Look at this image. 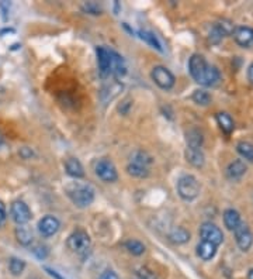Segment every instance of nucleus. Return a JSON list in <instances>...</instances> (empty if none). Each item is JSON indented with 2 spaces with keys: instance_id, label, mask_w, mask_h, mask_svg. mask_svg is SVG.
Here are the masks:
<instances>
[{
  "instance_id": "f257e3e1",
  "label": "nucleus",
  "mask_w": 253,
  "mask_h": 279,
  "mask_svg": "<svg viewBox=\"0 0 253 279\" xmlns=\"http://www.w3.org/2000/svg\"><path fill=\"white\" fill-rule=\"evenodd\" d=\"M189 72L198 85L205 86V87L217 85L219 81V72L217 68L210 65L204 57L200 54H194L190 58Z\"/></svg>"
},
{
  "instance_id": "f03ea898",
  "label": "nucleus",
  "mask_w": 253,
  "mask_h": 279,
  "mask_svg": "<svg viewBox=\"0 0 253 279\" xmlns=\"http://www.w3.org/2000/svg\"><path fill=\"white\" fill-rule=\"evenodd\" d=\"M66 193L69 196V199L72 200L73 205H76L80 209L89 207L93 200H95V191L83 183H72L66 188Z\"/></svg>"
},
{
  "instance_id": "7ed1b4c3",
  "label": "nucleus",
  "mask_w": 253,
  "mask_h": 279,
  "mask_svg": "<svg viewBox=\"0 0 253 279\" xmlns=\"http://www.w3.org/2000/svg\"><path fill=\"white\" fill-rule=\"evenodd\" d=\"M201 191L200 182L193 175H183L177 181V193L183 200L192 202L194 200Z\"/></svg>"
},
{
  "instance_id": "20e7f679",
  "label": "nucleus",
  "mask_w": 253,
  "mask_h": 279,
  "mask_svg": "<svg viewBox=\"0 0 253 279\" xmlns=\"http://www.w3.org/2000/svg\"><path fill=\"white\" fill-rule=\"evenodd\" d=\"M68 247L76 254H86L90 248V237L83 230L73 231L68 237Z\"/></svg>"
},
{
  "instance_id": "39448f33",
  "label": "nucleus",
  "mask_w": 253,
  "mask_h": 279,
  "mask_svg": "<svg viewBox=\"0 0 253 279\" xmlns=\"http://www.w3.org/2000/svg\"><path fill=\"white\" fill-rule=\"evenodd\" d=\"M151 78H152V81H154L160 89H165V90L172 89V87L175 86V81H176L175 76H173V73L170 72L168 68L162 66V65H157V66H155V68L152 69Z\"/></svg>"
},
{
  "instance_id": "423d86ee",
  "label": "nucleus",
  "mask_w": 253,
  "mask_h": 279,
  "mask_svg": "<svg viewBox=\"0 0 253 279\" xmlns=\"http://www.w3.org/2000/svg\"><path fill=\"white\" fill-rule=\"evenodd\" d=\"M96 175L104 182L111 183L116 182L118 179V173H117V168L114 167V164L110 159H100L97 161L96 167Z\"/></svg>"
},
{
  "instance_id": "0eeeda50",
  "label": "nucleus",
  "mask_w": 253,
  "mask_h": 279,
  "mask_svg": "<svg viewBox=\"0 0 253 279\" xmlns=\"http://www.w3.org/2000/svg\"><path fill=\"white\" fill-rule=\"evenodd\" d=\"M200 236H201L203 241L213 243L217 247L224 241V234H222L221 229L217 227L215 224H213V223H204L200 227Z\"/></svg>"
},
{
  "instance_id": "6e6552de",
  "label": "nucleus",
  "mask_w": 253,
  "mask_h": 279,
  "mask_svg": "<svg viewBox=\"0 0 253 279\" xmlns=\"http://www.w3.org/2000/svg\"><path fill=\"white\" fill-rule=\"evenodd\" d=\"M234 234H235L236 244H238V247L241 248L242 251H249V248L252 247L253 244V234L251 229L242 221L241 224L234 230Z\"/></svg>"
},
{
  "instance_id": "1a4fd4ad",
  "label": "nucleus",
  "mask_w": 253,
  "mask_h": 279,
  "mask_svg": "<svg viewBox=\"0 0 253 279\" xmlns=\"http://www.w3.org/2000/svg\"><path fill=\"white\" fill-rule=\"evenodd\" d=\"M234 40L238 45H241L243 48H249L253 45V28L248 25H239L236 28H234L232 31Z\"/></svg>"
},
{
  "instance_id": "9d476101",
  "label": "nucleus",
  "mask_w": 253,
  "mask_h": 279,
  "mask_svg": "<svg viewBox=\"0 0 253 279\" xmlns=\"http://www.w3.org/2000/svg\"><path fill=\"white\" fill-rule=\"evenodd\" d=\"M10 212H12V218L19 226H24L25 223H28L31 218V210L21 200L13 202Z\"/></svg>"
},
{
  "instance_id": "9b49d317",
  "label": "nucleus",
  "mask_w": 253,
  "mask_h": 279,
  "mask_svg": "<svg viewBox=\"0 0 253 279\" xmlns=\"http://www.w3.org/2000/svg\"><path fill=\"white\" fill-rule=\"evenodd\" d=\"M59 227V220L54 216H45L38 221V231L41 233L42 237H51V236L57 234Z\"/></svg>"
},
{
  "instance_id": "f8f14e48",
  "label": "nucleus",
  "mask_w": 253,
  "mask_h": 279,
  "mask_svg": "<svg viewBox=\"0 0 253 279\" xmlns=\"http://www.w3.org/2000/svg\"><path fill=\"white\" fill-rule=\"evenodd\" d=\"M97 64H98V71L103 76H107L111 73V52L110 49L104 47H97Z\"/></svg>"
},
{
  "instance_id": "ddd939ff",
  "label": "nucleus",
  "mask_w": 253,
  "mask_h": 279,
  "mask_svg": "<svg viewBox=\"0 0 253 279\" xmlns=\"http://www.w3.org/2000/svg\"><path fill=\"white\" fill-rule=\"evenodd\" d=\"M246 171H248V167L242 159H234L232 162H229L225 173H227V178L231 181H241L245 176Z\"/></svg>"
},
{
  "instance_id": "4468645a",
  "label": "nucleus",
  "mask_w": 253,
  "mask_h": 279,
  "mask_svg": "<svg viewBox=\"0 0 253 279\" xmlns=\"http://www.w3.org/2000/svg\"><path fill=\"white\" fill-rule=\"evenodd\" d=\"M186 159L195 167V168H201L205 164V155L201 151V148H186Z\"/></svg>"
},
{
  "instance_id": "2eb2a0df",
  "label": "nucleus",
  "mask_w": 253,
  "mask_h": 279,
  "mask_svg": "<svg viewBox=\"0 0 253 279\" xmlns=\"http://www.w3.org/2000/svg\"><path fill=\"white\" fill-rule=\"evenodd\" d=\"M111 75H114L116 78H121L124 76L125 72H127V65H125V61L122 60V57L118 55L117 52L111 51Z\"/></svg>"
},
{
  "instance_id": "dca6fc26",
  "label": "nucleus",
  "mask_w": 253,
  "mask_h": 279,
  "mask_svg": "<svg viewBox=\"0 0 253 279\" xmlns=\"http://www.w3.org/2000/svg\"><path fill=\"white\" fill-rule=\"evenodd\" d=\"M65 170H66V173H68L69 176L76 178V179H78V178H83L84 176L83 165H82L80 161L76 159V158L66 159V162H65Z\"/></svg>"
},
{
  "instance_id": "f3484780",
  "label": "nucleus",
  "mask_w": 253,
  "mask_h": 279,
  "mask_svg": "<svg viewBox=\"0 0 253 279\" xmlns=\"http://www.w3.org/2000/svg\"><path fill=\"white\" fill-rule=\"evenodd\" d=\"M217 254V245L208 241H203L197 245V255L203 259V261H210L213 259Z\"/></svg>"
},
{
  "instance_id": "a211bd4d",
  "label": "nucleus",
  "mask_w": 253,
  "mask_h": 279,
  "mask_svg": "<svg viewBox=\"0 0 253 279\" xmlns=\"http://www.w3.org/2000/svg\"><path fill=\"white\" fill-rule=\"evenodd\" d=\"M242 223L241 215L235 209H227L224 212V224L228 230L234 231Z\"/></svg>"
},
{
  "instance_id": "6ab92c4d",
  "label": "nucleus",
  "mask_w": 253,
  "mask_h": 279,
  "mask_svg": "<svg viewBox=\"0 0 253 279\" xmlns=\"http://www.w3.org/2000/svg\"><path fill=\"white\" fill-rule=\"evenodd\" d=\"M169 240L175 244H184L190 240V233L183 227H175L169 234Z\"/></svg>"
},
{
  "instance_id": "aec40b11",
  "label": "nucleus",
  "mask_w": 253,
  "mask_h": 279,
  "mask_svg": "<svg viewBox=\"0 0 253 279\" xmlns=\"http://www.w3.org/2000/svg\"><path fill=\"white\" fill-rule=\"evenodd\" d=\"M217 123L219 126V129L224 131V133H232L234 131V120L232 117L229 116L228 113H218L217 114Z\"/></svg>"
},
{
  "instance_id": "412c9836",
  "label": "nucleus",
  "mask_w": 253,
  "mask_h": 279,
  "mask_svg": "<svg viewBox=\"0 0 253 279\" xmlns=\"http://www.w3.org/2000/svg\"><path fill=\"white\" fill-rule=\"evenodd\" d=\"M16 238L21 245H30L33 243V233L25 226H19L16 229Z\"/></svg>"
},
{
  "instance_id": "4be33fe9",
  "label": "nucleus",
  "mask_w": 253,
  "mask_h": 279,
  "mask_svg": "<svg viewBox=\"0 0 253 279\" xmlns=\"http://www.w3.org/2000/svg\"><path fill=\"white\" fill-rule=\"evenodd\" d=\"M186 140H187V147L190 148H201L204 143V137L198 130H190L186 134Z\"/></svg>"
},
{
  "instance_id": "5701e85b",
  "label": "nucleus",
  "mask_w": 253,
  "mask_h": 279,
  "mask_svg": "<svg viewBox=\"0 0 253 279\" xmlns=\"http://www.w3.org/2000/svg\"><path fill=\"white\" fill-rule=\"evenodd\" d=\"M236 151L243 159L253 162V144L249 141H239L236 144Z\"/></svg>"
},
{
  "instance_id": "b1692460",
  "label": "nucleus",
  "mask_w": 253,
  "mask_h": 279,
  "mask_svg": "<svg viewBox=\"0 0 253 279\" xmlns=\"http://www.w3.org/2000/svg\"><path fill=\"white\" fill-rule=\"evenodd\" d=\"M127 172L130 175H133L135 178H146L149 175V167H145L141 164H134L130 162L128 167H127Z\"/></svg>"
},
{
  "instance_id": "393cba45",
  "label": "nucleus",
  "mask_w": 253,
  "mask_h": 279,
  "mask_svg": "<svg viewBox=\"0 0 253 279\" xmlns=\"http://www.w3.org/2000/svg\"><path fill=\"white\" fill-rule=\"evenodd\" d=\"M193 99L194 103H197V105H200V106H208L210 103H211V95L208 93V92H205L203 89H198V90H195L193 93Z\"/></svg>"
},
{
  "instance_id": "a878e982",
  "label": "nucleus",
  "mask_w": 253,
  "mask_h": 279,
  "mask_svg": "<svg viewBox=\"0 0 253 279\" xmlns=\"http://www.w3.org/2000/svg\"><path fill=\"white\" fill-rule=\"evenodd\" d=\"M124 247L128 250V253H131L133 255H142L145 253V245L138 240H128L125 241Z\"/></svg>"
},
{
  "instance_id": "bb28decb",
  "label": "nucleus",
  "mask_w": 253,
  "mask_h": 279,
  "mask_svg": "<svg viewBox=\"0 0 253 279\" xmlns=\"http://www.w3.org/2000/svg\"><path fill=\"white\" fill-rule=\"evenodd\" d=\"M134 164H141L145 167H149L152 164V158L149 154H146L144 151H135L133 155H131V161Z\"/></svg>"
},
{
  "instance_id": "cd10ccee",
  "label": "nucleus",
  "mask_w": 253,
  "mask_h": 279,
  "mask_svg": "<svg viewBox=\"0 0 253 279\" xmlns=\"http://www.w3.org/2000/svg\"><path fill=\"white\" fill-rule=\"evenodd\" d=\"M139 37L144 40L146 44H149L152 48H156L157 51H162V45H160V43H159V40L156 38V36L154 34V33H151V31H139Z\"/></svg>"
},
{
  "instance_id": "c85d7f7f",
  "label": "nucleus",
  "mask_w": 253,
  "mask_h": 279,
  "mask_svg": "<svg viewBox=\"0 0 253 279\" xmlns=\"http://www.w3.org/2000/svg\"><path fill=\"white\" fill-rule=\"evenodd\" d=\"M25 268V262L23 259H20V258H12L10 261H9V269H10V272H12L13 275H21L23 274V271H24Z\"/></svg>"
},
{
  "instance_id": "c756f323",
  "label": "nucleus",
  "mask_w": 253,
  "mask_h": 279,
  "mask_svg": "<svg viewBox=\"0 0 253 279\" xmlns=\"http://www.w3.org/2000/svg\"><path fill=\"white\" fill-rule=\"evenodd\" d=\"M33 253L36 254L37 258L44 259V258H47V255H48V247H45V245H42V244H37L36 247H34V250H33Z\"/></svg>"
},
{
  "instance_id": "7c9ffc66",
  "label": "nucleus",
  "mask_w": 253,
  "mask_h": 279,
  "mask_svg": "<svg viewBox=\"0 0 253 279\" xmlns=\"http://www.w3.org/2000/svg\"><path fill=\"white\" fill-rule=\"evenodd\" d=\"M136 275L141 279H155V275L152 271H149L146 267H139L136 269Z\"/></svg>"
},
{
  "instance_id": "2f4dec72",
  "label": "nucleus",
  "mask_w": 253,
  "mask_h": 279,
  "mask_svg": "<svg viewBox=\"0 0 253 279\" xmlns=\"http://www.w3.org/2000/svg\"><path fill=\"white\" fill-rule=\"evenodd\" d=\"M86 12H89L90 14H100V7L97 6V4H95V3H87L86 6L83 7Z\"/></svg>"
},
{
  "instance_id": "473e14b6",
  "label": "nucleus",
  "mask_w": 253,
  "mask_h": 279,
  "mask_svg": "<svg viewBox=\"0 0 253 279\" xmlns=\"http://www.w3.org/2000/svg\"><path fill=\"white\" fill-rule=\"evenodd\" d=\"M98 279H120V278H118V275H117L114 271H104V272L101 274V277Z\"/></svg>"
},
{
  "instance_id": "72a5a7b5",
  "label": "nucleus",
  "mask_w": 253,
  "mask_h": 279,
  "mask_svg": "<svg viewBox=\"0 0 253 279\" xmlns=\"http://www.w3.org/2000/svg\"><path fill=\"white\" fill-rule=\"evenodd\" d=\"M4 220H6V207L3 205V202L0 200V227L4 223Z\"/></svg>"
},
{
  "instance_id": "f704fd0d",
  "label": "nucleus",
  "mask_w": 253,
  "mask_h": 279,
  "mask_svg": "<svg viewBox=\"0 0 253 279\" xmlns=\"http://www.w3.org/2000/svg\"><path fill=\"white\" fill-rule=\"evenodd\" d=\"M248 79H249V82L253 85V64H251L249 68H248Z\"/></svg>"
},
{
  "instance_id": "c9c22d12",
  "label": "nucleus",
  "mask_w": 253,
  "mask_h": 279,
  "mask_svg": "<svg viewBox=\"0 0 253 279\" xmlns=\"http://www.w3.org/2000/svg\"><path fill=\"white\" fill-rule=\"evenodd\" d=\"M45 271L48 272V274H49V275H51V277H54V278H55V279H63V278H62V277H60V275H58V274H57L55 271H52L51 268H47V267H45Z\"/></svg>"
},
{
  "instance_id": "e433bc0d",
  "label": "nucleus",
  "mask_w": 253,
  "mask_h": 279,
  "mask_svg": "<svg viewBox=\"0 0 253 279\" xmlns=\"http://www.w3.org/2000/svg\"><path fill=\"white\" fill-rule=\"evenodd\" d=\"M248 279H253V269L249 271V274H248Z\"/></svg>"
},
{
  "instance_id": "4c0bfd02",
  "label": "nucleus",
  "mask_w": 253,
  "mask_h": 279,
  "mask_svg": "<svg viewBox=\"0 0 253 279\" xmlns=\"http://www.w3.org/2000/svg\"><path fill=\"white\" fill-rule=\"evenodd\" d=\"M1 143H3V138H1V134H0V146H1Z\"/></svg>"
}]
</instances>
